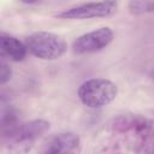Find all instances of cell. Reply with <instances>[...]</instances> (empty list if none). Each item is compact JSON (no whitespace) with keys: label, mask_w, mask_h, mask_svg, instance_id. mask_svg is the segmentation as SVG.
I'll list each match as a JSON object with an SVG mask.
<instances>
[{"label":"cell","mask_w":154,"mask_h":154,"mask_svg":"<svg viewBox=\"0 0 154 154\" xmlns=\"http://www.w3.org/2000/svg\"><path fill=\"white\" fill-rule=\"evenodd\" d=\"M129 8L136 14L154 12V1H131L129 2Z\"/></svg>","instance_id":"ba28073f"},{"label":"cell","mask_w":154,"mask_h":154,"mask_svg":"<svg viewBox=\"0 0 154 154\" xmlns=\"http://www.w3.org/2000/svg\"><path fill=\"white\" fill-rule=\"evenodd\" d=\"M117 94V85L105 78L88 79L78 88V97L81 102L90 108H97L111 103L116 99Z\"/></svg>","instance_id":"6da1fadb"},{"label":"cell","mask_w":154,"mask_h":154,"mask_svg":"<svg viewBox=\"0 0 154 154\" xmlns=\"http://www.w3.org/2000/svg\"><path fill=\"white\" fill-rule=\"evenodd\" d=\"M11 69L2 61L0 64V83L5 84L10 78H11Z\"/></svg>","instance_id":"9c48e42d"},{"label":"cell","mask_w":154,"mask_h":154,"mask_svg":"<svg viewBox=\"0 0 154 154\" xmlns=\"http://www.w3.org/2000/svg\"><path fill=\"white\" fill-rule=\"evenodd\" d=\"M113 40V31L108 26L99 28L78 36L72 45V49L77 54H87L100 52L106 48Z\"/></svg>","instance_id":"277c9868"},{"label":"cell","mask_w":154,"mask_h":154,"mask_svg":"<svg viewBox=\"0 0 154 154\" xmlns=\"http://www.w3.org/2000/svg\"><path fill=\"white\" fill-rule=\"evenodd\" d=\"M81 141L73 132H64L53 138L46 154H78Z\"/></svg>","instance_id":"5b68a950"},{"label":"cell","mask_w":154,"mask_h":154,"mask_svg":"<svg viewBox=\"0 0 154 154\" xmlns=\"http://www.w3.org/2000/svg\"><path fill=\"white\" fill-rule=\"evenodd\" d=\"M0 51L2 57H7L10 60L20 61L26 55V46L16 37L1 36L0 38Z\"/></svg>","instance_id":"8992f818"},{"label":"cell","mask_w":154,"mask_h":154,"mask_svg":"<svg viewBox=\"0 0 154 154\" xmlns=\"http://www.w3.org/2000/svg\"><path fill=\"white\" fill-rule=\"evenodd\" d=\"M118 4L116 1H99V2H87L77 5L59 12L57 16L64 19H88L108 17L117 10Z\"/></svg>","instance_id":"3957f363"},{"label":"cell","mask_w":154,"mask_h":154,"mask_svg":"<svg viewBox=\"0 0 154 154\" xmlns=\"http://www.w3.org/2000/svg\"><path fill=\"white\" fill-rule=\"evenodd\" d=\"M26 49L36 58L43 60H55L66 52L65 40L54 32L37 31L25 38Z\"/></svg>","instance_id":"7a4b0ae2"},{"label":"cell","mask_w":154,"mask_h":154,"mask_svg":"<svg viewBox=\"0 0 154 154\" xmlns=\"http://www.w3.org/2000/svg\"><path fill=\"white\" fill-rule=\"evenodd\" d=\"M49 129V124L45 120H34L28 124H25L19 134V138L22 140H30L36 138L37 136H41Z\"/></svg>","instance_id":"52a82bcc"}]
</instances>
